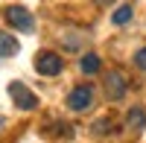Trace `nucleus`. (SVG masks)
Here are the masks:
<instances>
[{"instance_id":"7ed1b4c3","label":"nucleus","mask_w":146,"mask_h":143,"mask_svg":"<svg viewBox=\"0 0 146 143\" xmlns=\"http://www.w3.org/2000/svg\"><path fill=\"white\" fill-rule=\"evenodd\" d=\"M3 15H6V23H12L15 29L29 32V29L35 26V21H32V15H29V9H23V6H9Z\"/></svg>"},{"instance_id":"0eeeda50","label":"nucleus","mask_w":146,"mask_h":143,"mask_svg":"<svg viewBox=\"0 0 146 143\" xmlns=\"http://www.w3.org/2000/svg\"><path fill=\"white\" fill-rule=\"evenodd\" d=\"M18 53V41L9 32H0V56H15Z\"/></svg>"},{"instance_id":"1a4fd4ad","label":"nucleus","mask_w":146,"mask_h":143,"mask_svg":"<svg viewBox=\"0 0 146 143\" xmlns=\"http://www.w3.org/2000/svg\"><path fill=\"white\" fill-rule=\"evenodd\" d=\"M111 21L117 23V26H123V23H129L131 21V6H120L114 15H111Z\"/></svg>"},{"instance_id":"f257e3e1","label":"nucleus","mask_w":146,"mask_h":143,"mask_svg":"<svg viewBox=\"0 0 146 143\" xmlns=\"http://www.w3.org/2000/svg\"><path fill=\"white\" fill-rule=\"evenodd\" d=\"M9 97H12V102H15V108H23V111L38 108V97H35L29 88H23L21 82H12L9 85Z\"/></svg>"},{"instance_id":"423d86ee","label":"nucleus","mask_w":146,"mask_h":143,"mask_svg":"<svg viewBox=\"0 0 146 143\" xmlns=\"http://www.w3.org/2000/svg\"><path fill=\"white\" fill-rule=\"evenodd\" d=\"M126 123H129V128H143L146 126V111L140 108V105H135V108L126 114Z\"/></svg>"},{"instance_id":"20e7f679","label":"nucleus","mask_w":146,"mask_h":143,"mask_svg":"<svg viewBox=\"0 0 146 143\" xmlns=\"http://www.w3.org/2000/svg\"><path fill=\"white\" fill-rule=\"evenodd\" d=\"M91 102H94V88H91V85H79V88H73L70 97H67V105H70L73 111H85V108H91Z\"/></svg>"},{"instance_id":"6e6552de","label":"nucleus","mask_w":146,"mask_h":143,"mask_svg":"<svg viewBox=\"0 0 146 143\" xmlns=\"http://www.w3.org/2000/svg\"><path fill=\"white\" fill-rule=\"evenodd\" d=\"M100 56L96 53H88V56H82V73H96L100 70Z\"/></svg>"},{"instance_id":"f03ea898","label":"nucleus","mask_w":146,"mask_h":143,"mask_svg":"<svg viewBox=\"0 0 146 143\" xmlns=\"http://www.w3.org/2000/svg\"><path fill=\"white\" fill-rule=\"evenodd\" d=\"M62 67H64V62L56 53H38L35 56V70H38L41 76H58Z\"/></svg>"},{"instance_id":"9d476101","label":"nucleus","mask_w":146,"mask_h":143,"mask_svg":"<svg viewBox=\"0 0 146 143\" xmlns=\"http://www.w3.org/2000/svg\"><path fill=\"white\" fill-rule=\"evenodd\" d=\"M135 64H137L140 70H146V47H143V50H137V53H135Z\"/></svg>"},{"instance_id":"39448f33","label":"nucleus","mask_w":146,"mask_h":143,"mask_svg":"<svg viewBox=\"0 0 146 143\" xmlns=\"http://www.w3.org/2000/svg\"><path fill=\"white\" fill-rule=\"evenodd\" d=\"M105 93H108V99H120L126 93V76H123V70H111V73L105 76Z\"/></svg>"}]
</instances>
